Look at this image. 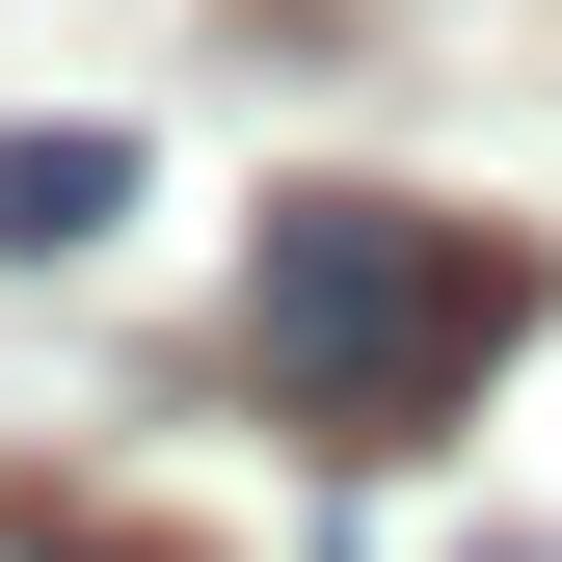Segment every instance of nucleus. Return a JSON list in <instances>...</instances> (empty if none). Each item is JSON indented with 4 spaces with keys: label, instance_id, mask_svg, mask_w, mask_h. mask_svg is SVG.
I'll use <instances>...</instances> for the list:
<instances>
[{
    "label": "nucleus",
    "instance_id": "f257e3e1",
    "mask_svg": "<svg viewBox=\"0 0 562 562\" xmlns=\"http://www.w3.org/2000/svg\"><path fill=\"white\" fill-rule=\"evenodd\" d=\"M536 322H562V268L456 188H268V241H241V402L295 456H429Z\"/></svg>",
    "mask_w": 562,
    "mask_h": 562
},
{
    "label": "nucleus",
    "instance_id": "f03ea898",
    "mask_svg": "<svg viewBox=\"0 0 562 562\" xmlns=\"http://www.w3.org/2000/svg\"><path fill=\"white\" fill-rule=\"evenodd\" d=\"M134 215V134H0V268H81Z\"/></svg>",
    "mask_w": 562,
    "mask_h": 562
},
{
    "label": "nucleus",
    "instance_id": "7ed1b4c3",
    "mask_svg": "<svg viewBox=\"0 0 562 562\" xmlns=\"http://www.w3.org/2000/svg\"><path fill=\"white\" fill-rule=\"evenodd\" d=\"M0 562H188V536H134V509H27V482H0Z\"/></svg>",
    "mask_w": 562,
    "mask_h": 562
},
{
    "label": "nucleus",
    "instance_id": "20e7f679",
    "mask_svg": "<svg viewBox=\"0 0 562 562\" xmlns=\"http://www.w3.org/2000/svg\"><path fill=\"white\" fill-rule=\"evenodd\" d=\"M482 562H562V536H482Z\"/></svg>",
    "mask_w": 562,
    "mask_h": 562
}]
</instances>
